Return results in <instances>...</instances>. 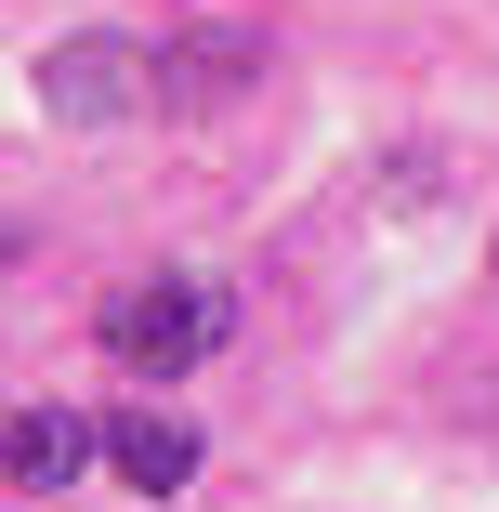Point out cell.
I'll return each mask as SVG.
<instances>
[{
  "label": "cell",
  "mask_w": 499,
  "mask_h": 512,
  "mask_svg": "<svg viewBox=\"0 0 499 512\" xmlns=\"http://www.w3.org/2000/svg\"><path fill=\"white\" fill-rule=\"evenodd\" d=\"M224 289L211 276H132L119 302H106V368L119 381H184V368H211L224 355Z\"/></svg>",
  "instance_id": "1"
},
{
  "label": "cell",
  "mask_w": 499,
  "mask_h": 512,
  "mask_svg": "<svg viewBox=\"0 0 499 512\" xmlns=\"http://www.w3.org/2000/svg\"><path fill=\"white\" fill-rule=\"evenodd\" d=\"M158 92V53L145 40H53L40 53V106L53 119H132Z\"/></svg>",
  "instance_id": "2"
},
{
  "label": "cell",
  "mask_w": 499,
  "mask_h": 512,
  "mask_svg": "<svg viewBox=\"0 0 499 512\" xmlns=\"http://www.w3.org/2000/svg\"><path fill=\"white\" fill-rule=\"evenodd\" d=\"M79 460H106V421H79V407H14V486L27 499L79 486Z\"/></svg>",
  "instance_id": "3"
},
{
  "label": "cell",
  "mask_w": 499,
  "mask_h": 512,
  "mask_svg": "<svg viewBox=\"0 0 499 512\" xmlns=\"http://www.w3.org/2000/svg\"><path fill=\"white\" fill-rule=\"evenodd\" d=\"M106 460H119V486H132V499H171V486L197 473V434H184V421H158V407H119V421H106Z\"/></svg>",
  "instance_id": "4"
},
{
  "label": "cell",
  "mask_w": 499,
  "mask_h": 512,
  "mask_svg": "<svg viewBox=\"0 0 499 512\" xmlns=\"http://www.w3.org/2000/svg\"><path fill=\"white\" fill-rule=\"evenodd\" d=\"M250 66H263V53H250L237 27H197V40H171V53H158V106H224Z\"/></svg>",
  "instance_id": "5"
}]
</instances>
